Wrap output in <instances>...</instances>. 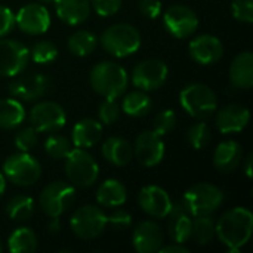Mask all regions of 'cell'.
<instances>
[{"label": "cell", "instance_id": "obj_35", "mask_svg": "<svg viewBox=\"0 0 253 253\" xmlns=\"http://www.w3.org/2000/svg\"><path fill=\"white\" fill-rule=\"evenodd\" d=\"M44 151L50 159L62 160L71 151V142L62 135H49L44 141Z\"/></svg>", "mask_w": 253, "mask_h": 253}, {"label": "cell", "instance_id": "obj_37", "mask_svg": "<svg viewBox=\"0 0 253 253\" xmlns=\"http://www.w3.org/2000/svg\"><path fill=\"white\" fill-rule=\"evenodd\" d=\"M120 113H122V107L113 98H105L98 107L99 122L107 125V126L114 125L120 119Z\"/></svg>", "mask_w": 253, "mask_h": 253}, {"label": "cell", "instance_id": "obj_7", "mask_svg": "<svg viewBox=\"0 0 253 253\" xmlns=\"http://www.w3.org/2000/svg\"><path fill=\"white\" fill-rule=\"evenodd\" d=\"M3 173L9 182L18 187H30L40 179L42 166L36 157L28 153L19 151L4 160Z\"/></svg>", "mask_w": 253, "mask_h": 253}, {"label": "cell", "instance_id": "obj_4", "mask_svg": "<svg viewBox=\"0 0 253 253\" xmlns=\"http://www.w3.org/2000/svg\"><path fill=\"white\" fill-rule=\"evenodd\" d=\"M179 104L194 119L203 120L211 117L218 107L216 93L203 83H193L185 86L179 93Z\"/></svg>", "mask_w": 253, "mask_h": 253}, {"label": "cell", "instance_id": "obj_41", "mask_svg": "<svg viewBox=\"0 0 253 253\" xmlns=\"http://www.w3.org/2000/svg\"><path fill=\"white\" fill-rule=\"evenodd\" d=\"M107 225H110L114 231H125L132 225V216L129 212L123 209H117L107 215Z\"/></svg>", "mask_w": 253, "mask_h": 253}, {"label": "cell", "instance_id": "obj_22", "mask_svg": "<svg viewBox=\"0 0 253 253\" xmlns=\"http://www.w3.org/2000/svg\"><path fill=\"white\" fill-rule=\"evenodd\" d=\"M243 159V148L237 141H224L213 151V166L222 172L230 173L234 172Z\"/></svg>", "mask_w": 253, "mask_h": 253}, {"label": "cell", "instance_id": "obj_45", "mask_svg": "<svg viewBox=\"0 0 253 253\" xmlns=\"http://www.w3.org/2000/svg\"><path fill=\"white\" fill-rule=\"evenodd\" d=\"M160 253H190V251L184 246V245H181V243H172V245H169V246H162L160 248Z\"/></svg>", "mask_w": 253, "mask_h": 253}, {"label": "cell", "instance_id": "obj_30", "mask_svg": "<svg viewBox=\"0 0 253 253\" xmlns=\"http://www.w3.org/2000/svg\"><path fill=\"white\" fill-rule=\"evenodd\" d=\"M7 249L12 253H33L37 249V237L28 227L16 228L7 239Z\"/></svg>", "mask_w": 253, "mask_h": 253}, {"label": "cell", "instance_id": "obj_10", "mask_svg": "<svg viewBox=\"0 0 253 253\" xmlns=\"http://www.w3.org/2000/svg\"><path fill=\"white\" fill-rule=\"evenodd\" d=\"M53 89V83L50 79L40 73H19L18 77L10 82L9 92L13 98L22 101H36L44 95H47Z\"/></svg>", "mask_w": 253, "mask_h": 253}, {"label": "cell", "instance_id": "obj_12", "mask_svg": "<svg viewBox=\"0 0 253 253\" xmlns=\"http://www.w3.org/2000/svg\"><path fill=\"white\" fill-rule=\"evenodd\" d=\"M163 25L176 39H188L199 28L197 13L185 4H173L163 15Z\"/></svg>", "mask_w": 253, "mask_h": 253}, {"label": "cell", "instance_id": "obj_36", "mask_svg": "<svg viewBox=\"0 0 253 253\" xmlns=\"http://www.w3.org/2000/svg\"><path fill=\"white\" fill-rule=\"evenodd\" d=\"M212 133L211 129L206 123L200 122V123H194L193 126H190L188 132H187V141L188 144L194 148V150H202L205 148L209 142H211Z\"/></svg>", "mask_w": 253, "mask_h": 253}, {"label": "cell", "instance_id": "obj_33", "mask_svg": "<svg viewBox=\"0 0 253 253\" xmlns=\"http://www.w3.org/2000/svg\"><path fill=\"white\" fill-rule=\"evenodd\" d=\"M215 227H216V222L212 218V215L194 216L193 227H191V239L200 246L208 245L213 240V237L216 234Z\"/></svg>", "mask_w": 253, "mask_h": 253}, {"label": "cell", "instance_id": "obj_16", "mask_svg": "<svg viewBox=\"0 0 253 253\" xmlns=\"http://www.w3.org/2000/svg\"><path fill=\"white\" fill-rule=\"evenodd\" d=\"M133 153L136 160L145 168L157 166L165 157V142L154 130H145L135 139Z\"/></svg>", "mask_w": 253, "mask_h": 253}, {"label": "cell", "instance_id": "obj_5", "mask_svg": "<svg viewBox=\"0 0 253 253\" xmlns=\"http://www.w3.org/2000/svg\"><path fill=\"white\" fill-rule=\"evenodd\" d=\"M65 175L71 185L87 188L96 182L99 176V166L86 150L71 148L65 157Z\"/></svg>", "mask_w": 253, "mask_h": 253}, {"label": "cell", "instance_id": "obj_47", "mask_svg": "<svg viewBox=\"0 0 253 253\" xmlns=\"http://www.w3.org/2000/svg\"><path fill=\"white\" fill-rule=\"evenodd\" d=\"M52 221H50V224H49V231L50 233H58V230H59V221H58V218H50Z\"/></svg>", "mask_w": 253, "mask_h": 253}, {"label": "cell", "instance_id": "obj_27", "mask_svg": "<svg viewBox=\"0 0 253 253\" xmlns=\"http://www.w3.org/2000/svg\"><path fill=\"white\" fill-rule=\"evenodd\" d=\"M127 199L126 187L117 179H107L96 191V202L104 208H119Z\"/></svg>", "mask_w": 253, "mask_h": 253}, {"label": "cell", "instance_id": "obj_29", "mask_svg": "<svg viewBox=\"0 0 253 253\" xmlns=\"http://www.w3.org/2000/svg\"><path fill=\"white\" fill-rule=\"evenodd\" d=\"M153 108L151 98L145 93V90H133L123 98L122 110L125 114L130 117H144Z\"/></svg>", "mask_w": 253, "mask_h": 253}, {"label": "cell", "instance_id": "obj_49", "mask_svg": "<svg viewBox=\"0 0 253 253\" xmlns=\"http://www.w3.org/2000/svg\"><path fill=\"white\" fill-rule=\"evenodd\" d=\"M42 3H53V0H40Z\"/></svg>", "mask_w": 253, "mask_h": 253}, {"label": "cell", "instance_id": "obj_48", "mask_svg": "<svg viewBox=\"0 0 253 253\" xmlns=\"http://www.w3.org/2000/svg\"><path fill=\"white\" fill-rule=\"evenodd\" d=\"M6 176H4V173L0 170V197L4 194V191H6Z\"/></svg>", "mask_w": 253, "mask_h": 253}, {"label": "cell", "instance_id": "obj_18", "mask_svg": "<svg viewBox=\"0 0 253 253\" xmlns=\"http://www.w3.org/2000/svg\"><path fill=\"white\" fill-rule=\"evenodd\" d=\"M188 52L193 61L200 65H212L224 55L222 42L212 34H202L194 37L188 44Z\"/></svg>", "mask_w": 253, "mask_h": 253}, {"label": "cell", "instance_id": "obj_40", "mask_svg": "<svg viewBox=\"0 0 253 253\" xmlns=\"http://www.w3.org/2000/svg\"><path fill=\"white\" fill-rule=\"evenodd\" d=\"M231 10L237 21L246 24L253 22V0H233Z\"/></svg>", "mask_w": 253, "mask_h": 253}, {"label": "cell", "instance_id": "obj_32", "mask_svg": "<svg viewBox=\"0 0 253 253\" xmlns=\"http://www.w3.org/2000/svg\"><path fill=\"white\" fill-rule=\"evenodd\" d=\"M34 212V202L31 197L19 194L12 197L6 205V215L16 222H24L31 218Z\"/></svg>", "mask_w": 253, "mask_h": 253}, {"label": "cell", "instance_id": "obj_17", "mask_svg": "<svg viewBox=\"0 0 253 253\" xmlns=\"http://www.w3.org/2000/svg\"><path fill=\"white\" fill-rule=\"evenodd\" d=\"M172 203L173 202L170 200V196L157 185L142 187L138 194V205L147 215L153 218H168L172 209Z\"/></svg>", "mask_w": 253, "mask_h": 253}, {"label": "cell", "instance_id": "obj_43", "mask_svg": "<svg viewBox=\"0 0 253 253\" xmlns=\"http://www.w3.org/2000/svg\"><path fill=\"white\" fill-rule=\"evenodd\" d=\"M13 27H15V13L9 7L0 4V39L9 34Z\"/></svg>", "mask_w": 253, "mask_h": 253}, {"label": "cell", "instance_id": "obj_26", "mask_svg": "<svg viewBox=\"0 0 253 253\" xmlns=\"http://www.w3.org/2000/svg\"><path fill=\"white\" fill-rule=\"evenodd\" d=\"M102 156L108 163L122 168L132 160L133 147L120 136H110L102 144Z\"/></svg>", "mask_w": 253, "mask_h": 253}, {"label": "cell", "instance_id": "obj_31", "mask_svg": "<svg viewBox=\"0 0 253 253\" xmlns=\"http://www.w3.org/2000/svg\"><path fill=\"white\" fill-rule=\"evenodd\" d=\"M98 46V39L87 30H79L68 37L67 47L76 56H87Z\"/></svg>", "mask_w": 253, "mask_h": 253}, {"label": "cell", "instance_id": "obj_20", "mask_svg": "<svg viewBox=\"0 0 253 253\" xmlns=\"http://www.w3.org/2000/svg\"><path fill=\"white\" fill-rule=\"evenodd\" d=\"M132 242L138 253H156L163 246L165 236L159 224L153 221H142L133 230Z\"/></svg>", "mask_w": 253, "mask_h": 253}, {"label": "cell", "instance_id": "obj_11", "mask_svg": "<svg viewBox=\"0 0 253 253\" xmlns=\"http://www.w3.org/2000/svg\"><path fill=\"white\" fill-rule=\"evenodd\" d=\"M30 123L39 133H53L67 123L64 108L53 101H42L30 111Z\"/></svg>", "mask_w": 253, "mask_h": 253}, {"label": "cell", "instance_id": "obj_6", "mask_svg": "<svg viewBox=\"0 0 253 253\" xmlns=\"http://www.w3.org/2000/svg\"><path fill=\"white\" fill-rule=\"evenodd\" d=\"M191 216L213 215L224 202V193L213 184L200 182L193 185L182 197Z\"/></svg>", "mask_w": 253, "mask_h": 253}, {"label": "cell", "instance_id": "obj_3", "mask_svg": "<svg viewBox=\"0 0 253 253\" xmlns=\"http://www.w3.org/2000/svg\"><path fill=\"white\" fill-rule=\"evenodd\" d=\"M102 49L116 58H126L141 46V34L136 27L125 22L113 24L101 34Z\"/></svg>", "mask_w": 253, "mask_h": 253}, {"label": "cell", "instance_id": "obj_23", "mask_svg": "<svg viewBox=\"0 0 253 253\" xmlns=\"http://www.w3.org/2000/svg\"><path fill=\"white\" fill-rule=\"evenodd\" d=\"M102 136V125L93 119H83L77 122L71 132V142L76 148H92Z\"/></svg>", "mask_w": 253, "mask_h": 253}, {"label": "cell", "instance_id": "obj_2", "mask_svg": "<svg viewBox=\"0 0 253 253\" xmlns=\"http://www.w3.org/2000/svg\"><path fill=\"white\" fill-rule=\"evenodd\" d=\"M90 86L102 98L117 99L127 87V73L117 62L104 61L96 64L90 71Z\"/></svg>", "mask_w": 253, "mask_h": 253}, {"label": "cell", "instance_id": "obj_34", "mask_svg": "<svg viewBox=\"0 0 253 253\" xmlns=\"http://www.w3.org/2000/svg\"><path fill=\"white\" fill-rule=\"evenodd\" d=\"M56 56H58V49L49 40L37 42L30 50V58L36 64H40V65H46V64L53 62L56 59Z\"/></svg>", "mask_w": 253, "mask_h": 253}, {"label": "cell", "instance_id": "obj_42", "mask_svg": "<svg viewBox=\"0 0 253 253\" xmlns=\"http://www.w3.org/2000/svg\"><path fill=\"white\" fill-rule=\"evenodd\" d=\"M123 0H90V6H93L95 12L99 16H111L117 13L122 7Z\"/></svg>", "mask_w": 253, "mask_h": 253}, {"label": "cell", "instance_id": "obj_25", "mask_svg": "<svg viewBox=\"0 0 253 253\" xmlns=\"http://www.w3.org/2000/svg\"><path fill=\"white\" fill-rule=\"evenodd\" d=\"M230 80L234 87L239 89H251L253 86V53L251 50H245L239 53L230 67Z\"/></svg>", "mask_w": 253, "mask_h": 253}, {"label": "cell", "instance_id": "obj_9", "mask_svg": "<svg viewBox=\"0 0 253 253\" xmlns=\"http://www.w3.org/2000/svg\"><path fill=\"white\" fill-rule=\"evenodd\" d=\"M70 227L79 239L93 240L105 231L107 215L98 206L84 205L73 213Z\"/></svg>", "mask_w": 253, "mask_h": 253}, {"label": "cell", "instance_id": "obj_8", "mask_svg": "<svg viewBox=\"0 0 253 253\" xmlns=\"http://www.w3.org/2000/svg\"><path fill=\"white\" fill-rule=\"evenodd\" d=\"M76 200V188L74 185L64 182V181H55L47 184L40 196L39 203L44 215L49 218H59L64 212H67Z\"/></svg>", "mask_w": 253, "mask_h": 253}, {"label": "cell", "instance_id": "obj_38", "mask_svg": "<svg viewBox=\"0 0 253 253\" xmlns=\"http://www.w3.org/2000/svg\"><path fill=\"white\" fill-rule=\"evenodd\" d=\"M175 126H176V114L173 110L160 111L159 114H156L153 122V130L160 136L170 133L175 129Z\"/></svg>", "mask_w": 253, "mask_h": 253}, {"label": "cell", "instance_id": "obj_46", "mask_svg": "<svg viewBox=\"0 0 253 253\" xmlns=\"http://www.w3.org/2000/svg\"><path fill=\"white\" fill-rule=\"evenodd\" d=\"M252 162H253V154L251 153L246 157V163H245V172L248 175V178H252Z\"/></svg>", "mask_w": 253, "mask_h": 253}, {"label": "cell", "instance_id": "obj_50", "mask_svg": "<svg viewBox=\"0 0 253 253\" xmlns=\"http://www.w3.org/2000/svg\"><path fill=\"white\" fill-rule=\"evenodd\" d=\"M3 252V246H1V243H0V253Z\"/></svg>", "mask_w": 253, "mask_h": 253}, {"label": "cell", "instance_id": "obj_44", "mask_svg": "<svg viewBox=\"0 0 253 253\" xmlns=\"http://www.w3.org/2000/svg\"><path fill=\"white\" fill-rule=\"evenodd\" d=\"M139 10L144 16L150 19H156L162 12V1L160 0H141Z\"/></svg>", "mask_w": 253, "mask_h": 253}, {"label": "cell", "instance_id": "obj_14", "mask_svg": "<svg viewBox=\"0 0 253 253\" xmlns=\"http://www.w3.org/2000/svg\"><path fill=\"white\" fill-rule=\"evenodd\" d=\"M169 68L160 59H145L141 61L132 71V83L141 90H156L162 87L168 80Z\"/></svg>", "mask_w": 253, "mask_h": 253}, {"label": "cell", "instance_id": "obj_39", "mask_svg": "<svg viewBox=\"0 0 253 253\" xmlns=\"http://www.w3.org/2000/svg\"><path fill=\"white\" fill-rule=\"evenodd\" d=\"M37 141H39V132L33 126L24 127L22 130H19L13 139L15 147L24 153H28L30 150H33L37 145Z\"/></svg>", "mask_w": 253, "mask_h": 253}, {"label": "cell", "instance_id": "obj_28", "mask_svg": "<svg viewBox=\"0 0 253 253\" xmlns=\"http://www.w3.org/2000/svg\"><path fill=\"white\" fill-rule=\"evenodd\" d=\"M25 119V108L16 98L0 99V127L15 129Z\"/></svg>", "mask_w": 253, "mask_h": 253}, {"label": "cell", "instance_id": "obj_15", "mask_svg": "<svg viewBox=\"0 0 253 253\" xmlns=\"http://www.w3.org/2000/svg\"><path fill=\"white\" fill-rule=\"evenodd\" d=\"M15 22L22 33L30 36H40L50 27V13L43 4L30 3L19 9L15 16Z\"/></svg>", "mask_w": 253, "mask_h": 253}, {"label": "cell", "instance_id": "obj_19", "mask_svg": "<svg viewBox=\"0 0 253 253\" xmlns=\"http://www.w3.org/2000/svg\"><path fill=\"white\" fill-rule=\"evenodd\" d=\"M168 216H169L168 234L172 239V242L185 245L188 240H191L193 216L190 215L182 199L176 203H172V209Z\"/></svg>", "mask_w": 253, "mask_h": 253}, {"label": "cell", "instance_id": "obj_13", "mask_svg": "<svg viewBox=\"0 0 253 253\" xmlns=\"http://www.w3.org/2000/svg\"><path fill=\"white\" fill-rule=\"evenodd\" d=\"M30 61L28 47L13 39L0 40V76L15 77L22 73Z\"/></svg>", "mask_w": 253, "mask_h": 253}, {"label": "cell", "instance_id": "obj_21", "mask_svg": "<svg viewBox=\"0 0 253 253\" xmlns=\"http://www.w3.org/2000/svg\"><path fill=\"white\" fill-rule=\"evenodd\" d=\"M251 120V113L240 104L225 105L218 111L216 126L221 133H237L242 132Z\"/></svg>", "mask_w": 253, "mask_h": 253}, {"label": "cell", "instance_id": "obj_24", "mask_svg": "<svg viewBox=\"0 0 253 253\" xmlns=\"http://www.w3.org/2000/svg\"><path fill=\"white\" fill-rule=\"evenodd\" d=\"M56 15L68 25H79L90 15V0H53Z\"/></svg>", "mask_w": 253, "mask_h": 253}, {"label": "cell", "instance_id": "obj_1", "mask_svg": "<svg viewBox=\"0 0 253 253\" xmlns=\"http://www.w3.org/2000/svg\"><path fill=\"white\" fill-rule=\"evenodd\" d=\"M253 231V215L246 208H234L225 212L216 227L215 233L230 252H239L251 239Z\"/></svg>", "mask_w": 253, "mask_h": 253}]
</instances>
